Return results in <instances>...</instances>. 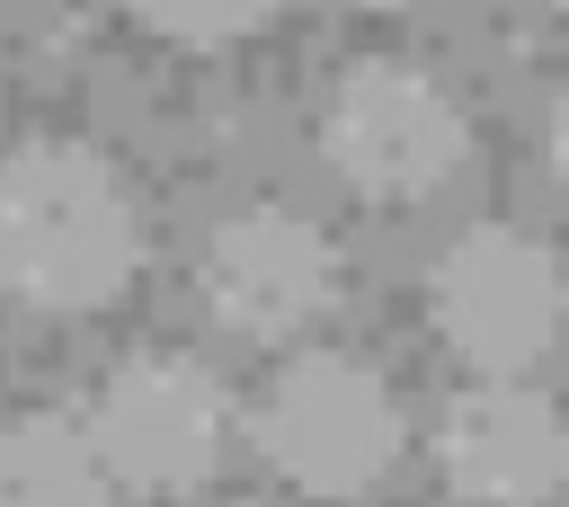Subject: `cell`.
Wrapping results in <instances>:
<instances>
[{"label": "cell", "instance_id": "obj_1", "mask_svg": "<svg viewBox=\"0 0 569 507\" xmlns=\"http://www.w3.org/2000/svg\"><path fill=\"white\" fill-rule=\"evenodd\" d=\"M142 267V213L124 169L80 133H27L0 151V302L36 320L107 311Z\"/></svg>", "mask_w": 569, "mask_h": 507}, {"label": "cell", "instance_id": "obj_8", "mask_svg": "<svg viewBox=\"0 0 569 507\" xmlns=\"http://www.w3.org/2000/svg\"><path fill=\"white\" fill-rule=\"evenodd\" d=\"M107 454L89 409H18L0 418V507H107Z\"/></svg>", "mask_w": 569, "mask_h": 507}, {"label": "cell", "instance_id": "obj_7", "mask_svg": "<svg viewBox=\"0 0 569 507\" xmlns=\"http://www.w3.org/2000/svg\"><path fill=\"white\" fill-rule=\"evenodd\" d=\"M436 480L462 507H542L569 480V418L525 374H480L436 418Z\"/></svg>", "mask_w": 569, "mask_h": 507}, {"label": "cell", "instance_id": "obj_2", "mask_svg": "<svg viewBox=\"0 0 569 507\" xmlns=\"http://www.w3.org/2000/svg\"><path fill=\"white\" fill-rule=\"evenodd\" d=\"M249 445L302 498H365L400 454V409L356 347H302L267 374L249 409Z\"/></svg>", "mask_w": 569, "mask_h": 507}, {"label": "cell", "instance_id": "obj_12", "mask_svg": "<svg viewBox=\"0 0 569 507\" xmlns=\"http://www.w3.org/2000/svg\"><path fill=\"white\" fill-rule=\"evenodd\" d=\"M525 9H569V0H525Z\"/></svg>", "mask_w": 569, "mask_h": 507}, {"label": "cell", "instance_id": "obj_3", "mask_svg": "<svg viewBox=\"0 0 569 507\" xmlns=\"http://www.w3.org/2000/svg\"><path fill=\"white\" fill-rule=\"evenodd\" d=\"M471 151V116L453 107V89L400 53H365L329 80L320 98V160L329 178H347L365 205H418L436 196Z\"/></svg>", "mask_w": 569, "mask_h": 507}, {"label": "cell", "instance_id": "obj_9", "mask_svg": "<svg viewBox=\"0 0 569 507\" xmlns=\"http://www.w3.org/2000/svg\"><path fill=\"white\" fill-rule=\"evenodd\" d=\"M133 27H151L160 44H187V53H213V44H240L249 27L276 18V0H124Z\"/></svg>", "mask_w": 569, "mask_h": 507}, {"label": "cell", "instance_id": "obj_11", "mask_svg": "<svg viewBox=\"0 0 569 507\" xmlns=\"http://www.w3.org/2000/svg\"><path fill=\"white\" fill-rule=\"evenodd\" d=\"M338 9H400V0H338Z\"/></svg>", "mask_w": 569, "mask_h": 507}, {"label": "cell", "instance_id": "obj_10", "mask_svg": "<svg viewBox=\"0 0 569 507\" xmlns=\"http://www.w3.org/2000/svg\"><path fill=\"white\" fill-rule=\"evenodd\" d=\"M542 178L560 187V205H569V89L542 107Z\"/></svg>", "mask_w": 569, "mask_h": 507}, {"label": "cell", "instance_id": "obj_4", "mask_svg": "<svg viewBox=\"0 0 569 507\" xmlns=\"http://www.w3.org/2000/svg\"><path fill=\"white\" fill-rule=\"evenodd\" d=\"M569 285L525 222H471L427 267V320L471 374H533L560 338Z\"/></svg>", "mask_w": 569, "mask_h": 507}, {"label": "cell", "instance_id": "obj_6", "mask_svg": "<svg viewBox=\"0 0 569 507\" xmlns=\"http://www.w3.org/2000/svg\"><path fill=\"white\" fill-rule=\"evenodd\" d=\"M196 302H204L213 329H231L249 347H276V338H293L302 320H320L338 302V249L293 205H240L196 249Z\"/></svg>", "mask_w": 569, "mask_h": 507}, {"label": "cell", "instance_id": "obj_5", "mask_svg": "<svg viewBox=\"0 0 569 507\" xmlns=\"http://www.w3.org/2000/svg\"><path fill=\"white\" fill-rule=\"evenodd\" d=\"M89 427H98V454L124 489L178 498V489L213 480L222 436H231V400H222L213 365H196L178 347H142L89 391Z\"/></svg>", "mask_w": 569, "mask_h": 507}]
</instances>
